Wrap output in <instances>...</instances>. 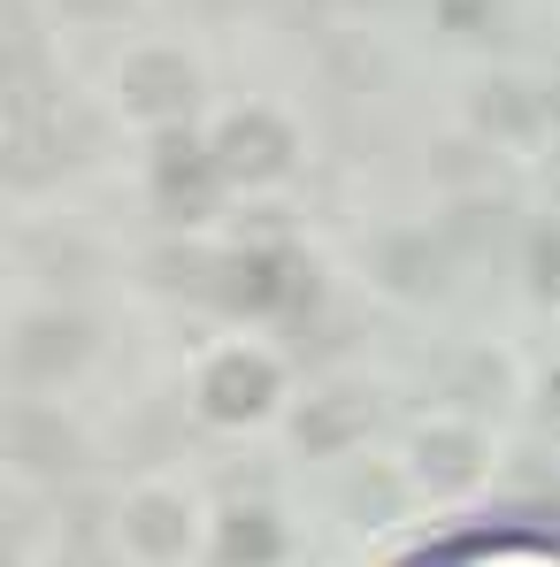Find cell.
Masks as SVG:
<instances>
[{
	"mask_svg": "<svg viewBox=\"0 0 560 567\" xmlns=\"http://www.w3.org/2000/svg\"><path fill=\"white\" fill-rule=\"evenodd\" d=\"M422 567H560V537H468Z\"/></svg>",
	"mask_w": 560,
	"mask_h": 567,
	"instance_id": "6da1fadb",
	"label": "cell"
}]
</instances>
